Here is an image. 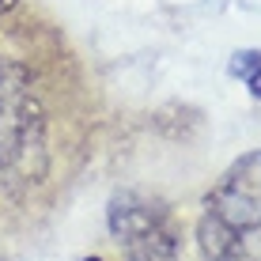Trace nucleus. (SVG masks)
<instances>
[{"label": "nucleus", "mask_w": 261, "mask_h": 261, "mask_svg": "<svg viewBox=\"0 0 261 261\" xmlns=\"http://www.w3.org/2000/svg\"><path fill=\"white\" fill-rule=\"evenodd\" d=\"M110 235L129 261H178V231L163 204L125 190L110 201Z\"/></svg>", "instance_id": "1"}, {"label": "nucleus", "mask_w": 261, "mask_h": 261, "mask_svg": "<svg viewBox=\"0 0 261 261\" xmlns=\"http://www.w3.org/2000/svg\"><path fill=\"white\" fill-rule=\"evenodd\" d=\"M204 212L227 223L235 235L261 227V151H246L227 167L220 186L204 197Z\"/></svg>", "instance_id": "2"}, {"label": "nucleus", "mask_w": 261, "mask_h": 261, "mask_svg": "<svg viewBox=\"0 0 261 261\" xmlns=\"http://www.w3.org/2000/svg\"><path fill=\"white\" fill-rule=\"evenodd\" d=\"M197 235H201V250H204V254H208L212 261H216V257H231V254H235L239 235L227 227V223H220L216 216H208V212L201 216V227H197Z\"/></svg>", "instance_id": "3"}, {"label": "nucleus", "mask_w": 261, "mask_h": 261, "mask_svg": "<svg viewBox=\"0 0 261 261\" xmlns=\"http://www.w3.org/2000/svg\"><path fill=\"white\" fill-rule=\"evenodd\" d=\"M227 68H231V76H239L250 87V95L261 98V49H239Z\"/></svg>", "instance_id": "4"}, {"label": "nucleus", "mask_w": 261, "mask_h": 261, "mask_svg": "<svg viewBox=\"0 0 261 261\" xmlns=\"http://www.w3.org/2000/svg\"><path fill=\"white\" fill-rule=\"evenodd\" d=\"M8 8H15V0H0V12H8Z\"/></svg>", "instance_id": "5"}, {"label": "nucleus", "mask_w": 261, "mask_h": 261, "mask_svg": "<svg viewBox=\"0 0 261 261\" xmlns=\"http://www.w3.org/2000/svg\"><path fill=\"white\" fill-rule=\"evenodd\" d=\"M84 261H102V257H84Z\"/></svg>", "instance_id": "6"}, {"label": "nucleus", "mask_w": 261, "mask_h": 261, "mask_svg": "<svg viewBox=\"0 0 261 261\" xmlns=\"http://www.w3.org/2000/svg\"><path fill=\"white\" fill-rule=\"evenodd\" d=\"M216 261H231V257H216Z\"/></svg>", "instance_id": "7"}]
</instances>
